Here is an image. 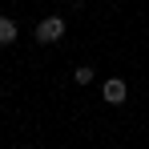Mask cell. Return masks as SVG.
<instances>
[{
    "mask_svg": "<svg viewBox=\"0 0 149 149\" xmlns=\"http://www.w3.org/2000/svg\"><path fill=\"white\" fill-rule=\"evenodd\" d=\"M69 4H73V8H81V4H85V0H69Z\"/></svg>",
    "mask_w": 149,
    "mask_h": 149,
    "instance_id": "obj_5",
    "label": "cell"
},
{
    "mask_svg": "<svg viewBox=\"0 0 149 149\" xmlns=\"http://www.w3.org/2000/svg\"><path fill=\"white\" fill-rule=\"evenodd\" d=\"M73 81H77V85H89V81H93V65H77V69H73Z\"/></svg>",
    "mask_w": 149,
    "mask_h": 149,
    "instance_id": "obj_4",
    "label": "cell"
},
{
    "mask_svg": "<svg viewBox=\"0 0 149 149\" xmlns=\"http://www.w3.org/2000/svg\"><path fill=\"white\" fill-rule=\"evenodd\" d=\"M12 40H16V20L0 16V45H12Z\"/></svg>",
    "mask_w": 149,
    "mask_h": 149,
    "instance_id": "obj_3",
    "label": "cell"
},
{
    "mask_svg": "<svg viewBox=\"0 0 149 149\" xmlns=\"http://www.w3.org/2000/svg\"><path fill=\"white\" fill-rule=\"evenodd\" d=\"M101 101H105V105H125V101H129V85H125L121 77H109V81L101 85Z\"/></svg>",
    "mask_w": 149,
    "mask_h": 149,
    "instance_id": "obj_2",
    "label": "cell"
},
{
    "mask_svg": "<svg viewBox=\"0 0 149 149\" xmlns=\"http://www.w3.org/2000/svg\"><path fill=\"white\" fill-rule=\"evenodd\" d=\"M40 45H56L61 36H65V16H45L40 24H36V32H32Z\"/></svg>",
    "mask_w": 149,
    "mask_h": 149,
    "instance_id": "obj_1",
    "label": "cell"
}]
</instances>
